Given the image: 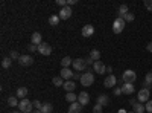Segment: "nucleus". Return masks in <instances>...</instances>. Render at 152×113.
I'll return each instance as SVG.
<instances>
[{
  "label": "nucleus",
  "instance_id": "obj_9",
  "mask_svg": "<svg viewBox=\"0 0 152 113\" xmlns=\"http://www.w3.org/2000/svg\"><path fill=\"white\" fill-rule=\"evenodd\" d=\"M59 18L61 20H69L70 17H72V9H70V6H64V8H61V11H59Z\"/></svg>",
  "mask_w": 152,
  "mask_h": 113
},
{
  "label": "nucleus",
  "instance_id": "obj_25",
  "mask_svg": "<svg viewBox=\"0 0 152 113\" xmlns=\"http://www.w3.org/2000/svg\"><path fill=\"white\" fill-rule=\"evenodd\" d=\"M8 104L11 106V107H18V99H17V96H9L8 98Z\"/></svg>",
  "mask_w": 152,
  "mask_h": 113
},
{
  "label": "nucleus",
  "instance_id": "obj_31",
  "mask_svg": "<svg viewBox=\"0 0 152 113\" xmlns=\"http://www.w3.org/2000/svg\"><path fill=\"white\" fill-rule=\"evenodd\" d=\"M11 63H12V60H11V58H8V57H6V58H3V60H2V67H3V69H8V67L11 66Z\"/></svg>",
  "mask_w": 152,
  "mask_h": 113
},
{
  "label": "nucleus",
  "instance_id": "obj_42",
  "mask_svg": "<svg viewBox=\"0 0 152 113\" xmlns=\"http://www.w3.org/2000/svg\"><path fill=\"white\" fill-rule=\"evenodd\" d=\"M129 103H131V106L134 107L135 104H138V99H134V98H131V99H129Z\"/></svg>",
  "mask_w": 152,
  "mask_h": 113
},
{
  "label": "nucleus",
  "instance_id": "obj_43",
  "mask_svg": "<svg viewBox=\"0 0 152 113\" xmlns=\"http://www.w3.org/2000/svg\"><path fill=\"white\" fill-rule=\"evenodd\" d=\"M122 93V89H119V87H116V89H114V95H120Z\"/></svg>",
  "mask_w": 152,
  "mask_h": 113
},
{
  "label": "nucleus",
  "instance_id": "obj_17",
  "mask_svg": "<svg viewBox=\"0 0 152 113\" xmlns=\"http://www.w3.org/2000/svg\"><path fill=\"white\" fill-rule=\"evenodd\" d=\"M82 112V106L76 101V103H73V104H70V107H69V113H81Z\"/></svg>",
  "mask_w": 152,
  "mask_h": 113
},
{
  "label": "nucleus",
  "instance_id": "obj_28",
  "mask_svg": "<svg viewBox=\"0 0 152 113\" xmlns=\"http://www.w3.org/2000/svg\"><path fill=\"white\" fill-rule=\"evenodd\" d=\"M59 20H61L59 16H50V17H49V23L52 24V26H56V24L59 23Z\"/></svg>",
  "mask_w": 152,
  "mask_h": 113
},
{
  "label": "nucleus",
  "instance_id": "obj_4",
  "mask_svg": "<svg viewBox=\"0 0 152 113\" xmlns=\"http://www.w3.org/2000/svg\"><path fill=\"white\" fill-rule=\"evenodd\" d=\"M122 80H123V83H129V84H132L135 80H137V73L134 72V70H125L123 72V75H122Z\"/></svg>",
  "mask_w": 152,
  "mask_h": 113
},
{
  "label": "nucleus",
  "instance_id": "obj_49",
  "mask_svg": "<svg viewBox=\"0 0 152 113\" xmlns=\"http://www.w3.org/2000/svg\"><path fill=\"white\" fill-rule=\"evenodd\" d=\"M151 87H152V84H151Z\"/></svg>",
  "mask_w": 152,
  "mask_h": 113
},
{
  "label": "nucleus",
  "instance_id": "obj_37",
  "mask_svg": "<svg viewBox=\"0 0 152 113\" xmlns=\"http://www.w3.org/2000/svg\"><path fill=\"white\" fill-rule=\"evenodd\" d=\"M93 113H102V106H100V104H96V106L93 107Z\"/></svg>",
  "mask_w": 152,
  "mask_h": 113
},
{
  "label": "nucleus",
  "instance_id": "obj_29",
  "mask_svg": "<svg viewBox=\"0 0 152 113\" xmlns=\"http://www.w3.org/2000/svg\"><path fill=\"white\" fill-rule=\"evenodd\" d=\"M143 112H146V109H145V106L142 103H138V104L134 106V113H143Z\"/></svg>",
  "mask_w": 152,
  "mask_h": 113
},
{
  "label": "nucleus",
  "instance_id": "obj_5",
  "mask_svg": "<svg viewBox=\"0 0 152 113\" xmlns=\"http://www.w3.org/2000/svg\"><path fill=\"white\" fill-rule=\"evenodd\" d=\"M149 95H151L149 89H145V87H143V89L138 92V95H137L138 103H142V104H143V103H148V101H149Z\"/></svg>",
  "mask_w": 152,
  "mask_h": 113
},
{
  "label": "nucleus",
  "instance_id": "obj_16",
  "mask_svg": "<svg viewBox=\"0 0 152 113\" xmlns=\"http://www.w3.org/2000/svg\"><path fill=\"white\" fill-rule=\"evenodd\" d=\"M93 34H94V28L91 24H85L82 28V37H91Z\"/></svg>",
  "mask_w": 152,
  "mask_h": 113
},
{
  "label": "nucleus",
  "instance_id": "obj_7",
  "mask_svg": "<svg viewBox=\"0 0 152 113\" xmlns=\"http://www.w3.org/2000/svg\"><path fill=\"white\" fill-rule=\"evenodd\" d=\"M72 66L75 67V70H85L87 69V63H85L84 58H76V60H73Z\"/></svg>",
  "mask_w": 152,
  "mask_h": 113
},
{
  "label": "nucleus",
  "instance_id": "obj_10",
  "mask_svg": "<svg viewBox=\"0 0 152 113\" xmlns=\"http://www.w3.org/2000/svg\"><path fill=\"white\" fill-rule=\"evenodd\" d=\"M78 103H79L81 106H87L88 103H90V95H88L87 92H81V93L78 95Z\"/></svg>",
  "mask_w": 152,
  "mask_h": 113
},
{
  "label": "nucleus",
  "instance_id": "obj_14",
  "mask_svg": "<svg viewBox=\"0 0 152 113\" xmlns=\"http://www.w3.org/2000/svg\"><path fill=\"white\" fill-rule=\"evenodd\" d=\"M31 40H32V44L40 46V44L43 43V37H41V34H40V32H34V34H32V37H31Z\"/></svg>",
  "mask_w": 152,
  "mask_h": 113
},
{
  "label": "nucleus",
  "instance_id": "obj_34",
  "mask_svg": "<svg viewBox=\"0 0 152 113\" xmlns=\"http://www.w3.org/2000/svg\"><path fill=\"white\" fill-rule=\"evenodd\" d=\"M145 8L149 12H152V0H145Z\"/></svg>",
  "mask_w": 152,
  "mask_h": 113
},
{
  "label": "nucleus",
  "instance_id": "obj_47",
  "mask_svg": "<svg viewBox=\"0 0 152 113\" xmlns=\"http://www.w3.org/2000/svg\"><path fill=\"white\" fill-rule=\"evenodd\" d=\"M12 113H21V112H17V110H15V112H12Z\"/></svg>",
  "mask_w": 152,
  "mask_h": 113
},
{
  "label": "nucleus",
  "instance_id": "obj_13",
  "mask_svg": "<svg viewBox=\"0 0 152 113\" xmlns=\"http://www.w3.org/2000/svg\"><path fill=\"white\" fill-rule=\"evenodd\" d=\"M116 83H117V80H116L114 75H108V77L104 80V86L105 87H114V86H116Z\"/></svg>",
  "mask_w": 152,
  "mask_h": 113
},
{
  "label": "nucleus",
  "instance_id": "obj_40",
  "mask_svg": "<svg viewBox=\"0 0 152 113\" xmlns=\"http://www.w3.org/2000/svg\"><path fill=\"white\" fill-rule=\"evenodd\" d=\"M84 60H85V63H87V67H88V66H91V64H94V61H93L90 57H88V58H84Z\"/></svg>",
  "mask_w": 152,
  "mask_h": 113
},
{
  "label": "nucleus",
  "instance_id": "obj_33",
  "mask_svg": "<svg viewBox=\"0 0 152 113\" xmlns=\"http://www.w3.org/2000/svg\"><path fill=\"white\" fill-rule=\"evenodd\" d=\"M20 57H21V55H20V54H18L17 51H12V52H11V57H9V58H11V60H20Z\"/></svg>",
  "mask_w": 152,
  "mask_h": 113
},
{
  "label": "nucleus",
  "instance_id": "obj_18",
  "mask_svg": "<svg viewBox=\"0 0 152 113\" xmlns=\"http://www.w3.org/2000/svg\"><path fill=\"white\" fill-rule=\"evenodd\" d=\"M62 87L66 89V92H67V93H70V92H73V90L76 89V84H75L73 81H70V80H69V81H66V83H64V86H62Z\"/></svg>",
  "mask_w": 152,
  "mask_h": 113
},
{
  "label": "nucleus",
  "instance_id": "obj_30",
  "mask_svg": "<svg viewBox=\"0 0 152 113\" xmlns=\"http://www.w3.org/2000/svg\"><path fill=\"white\" fill-rule=\"evenodd\" d=\"M52 81H53V84H55L56 87H62V86H64V83H66V81L62 80L61 77H55V78H53Z\"/></svg>",
  "mask_w": 152,
  "mask_h": 113
},
{
  "label": "nucleus",
  "instance_id": "obj_19",
  "mask_svg": "<svg viewBox=\"0 0 152 113\" xmlns=\"http://www.w3.org/2000/svg\"><path fill=\"white\" fill-rule=\"evenodd\" d=\"M70 64H73V60H72L70 57H64V58L61 60V66H62V69L70 67Z\"/></svg>",
  "mask_w": 152,
  "mask_h": 113
},
{
  "label": "nucleus",
  "instance_id": "obj_36",
  "mask_svg": "<svg viewBox=\"0 0 152 113\" xmlns=\"http://www.w3.org/2000/svg\"><path fill=\"white\" fill-rule=\"evenodd\" d=\"M145 109H146V112H149V113H152V99H149V101L146 103V106H145Z\"/></svg>",
  "mask_w": 152,
  "mask_h": 113
},
{
  "label": "nucleus",
  "instance_id": "obj_3",
  "mask_svg": "<svg viewBox=\"0 0 152 113\" xmlns=\"http://www.w3.org/2000/svg\"><path fill=\"white\" fill-rule=\"evenodd\" d=\"M125 24H126V21H125L123 18L117 17L116 20H114V23H113V32H114V34H120V32L125 29Z\"/></svg>",
  "mask_w": 152,
  "mask_h": 113
},
{
  "label": "nucleus",
  "instance_id": "obj_1",
  "mask_svg": "<svg viewBox=\"0 0 152 113\" xmlns=\"http://www.w3.org/2000/svg\"><path fill=\"white\" fill-rule=\"evenodd\" d=\"M93 83H94V75H93L90 70H87L85 73L81 75V84H82V86L90 87V86H93Z\"/></svg>",
  "mask_w": 152,
  "mask_h": 113
},
{
  "label": "nucleus",
  "instance_id": "obj_23",
  "mask_svg": "<svg viewBox=\"0 0 152 113\" xmlns=\"http://www.w3.org/2000/svg\"><path fill=\"white\" fill-rule=\"evenodd\" d=\"M52 112H53V106L50 104V103L43 104V107H41V113H52Z\"/></svg>",
  "mask_w": 152,
  "mask_h": 113
},
{
  "label": "nucleus",
  "instance_id": "obj_32",
  "mask_svg": "<svg viewBox=\"0 0 152 113\" xmlns=\"http://www.w3.org/2000/svg\"><path fill=\"white\" fill-rule=\"evenodd\" d=\"M134 18H135V17H134L132 12H128V14H126V16L123 17V20H125V21H134Z\"/></svg>",
  "mask_w": 152,
  "mask_h": 113
},
{
  "label": "nucleus",
  "instance_id": "obj_38",
  "mask_svg": "<svg viewBox=\"0 0 152 113\" xmlns=\"http://www.w3.org/2000/svg\"><path fill=\"white\" fill-rule=\"evenodd\" d=\"M56 5H59L61 8H64V6H67V0H56Z\"/></svg>",
  "mask_w": 152,
  "mask_h": 113
},
{
  "label": "nucleus",
  "instance_id": "obj_11",
  "mask_svg": "<svg viewBox=\"0 0 152 113\" xmlns=\"http://www.w3.org/2000/svg\"><path fill=\"white\" fill-rule=\"evenodd\" d=\"M93 67H94V72H96V73H99V75H102V73H105V72H107V67H105V64H104L102 61H94Z\"/></svg>",
  "mask_w": 152,
  "mask_h": 113
},
{
  "label": "nucleus",
  "instance_id": "obj_24",
  "mask_svg": "<svg viewBox=\"0 0 152 113\" xmlns=\"http://www.w3.org/2000/svg\"><path fill=\"white\" fill-rule=\"evenodd\" d=\"M152 84V70L146 73V80H145V89H149Z\"/></svg>",
  "mask_w": 152,
  "mask_h": 113
},
{
  "label": "nucleus",
  "instance_id": "obj_20",
  "mask_svg": "<svg viewBox=\"0 0 152 113\" xmlns=\"http://www.w3.org/2000/svg\"><path fill=\"white\" fill-rule=\"evenodd\" d=\"M26 95H28V89H26V87H18V89H17V98L24 99Z\"/></svg>",
  "mask_w": 152,
  "mask_h": 113
},
{
  "label": "nucleus",
  "instance_id": "obj_44",
  "mask_svg": "<svg viewBox=\"0 0 152 113\" xmlns=\"http://www.w3.org/2000/svg\"><path fill=\"white\" fill-rule=\"evenodd\" d=\"M146 49H148V51H149V52H152V41H151V43H149V44L146 46Z\"/></svg>",
  "mask_w": 152,
  "mask_h": 113
},
{
  "label": "nucleus",
  "instance_id": "obj_2",
  "mask_svg": "<svg viewBox=\"0 0 152 113\" xmlns=\"http://www.w3.org/2000/svg\"><path fill=\"white\" fill-rule=\"evenodd\" d=\"M18 109L21 110V113H32L34 104L29 101L28 98H24V99H21V101H20V104H18Z\"/></svg>",
  "mask_w": 152,
  "mask_h": 113
},
{
  "label": "nucleus",
  "instance_id": "obj_27",
  "mask_svg": "<svg viewBox=\"0 0 152 113\" xmlns=\"http://www.w3.org/2000/svg\"><path fill=\"white\" fill-rule=\"evenodd\" d=\"M90 58H91L93 61H99V58H100V52L97 51V49H93V51L90 52Z\"/></svg>",
  "mask_w": 152,
  "mask_h": 113
},
{
  "label": "nucleus",
  "instance_id": "obj_22",
  "mask_svg": "<svg viewBox=\"0 0 152 113\" xmlns=\"http://www.w3.org/2000/svg\"><path fill=\"white\" fill-rule=\"evenodd\" d=\"M128 12H129V11H128V6H126V5H120V6H119V17H120V18H123L126 14H128Z\"/></svg>",
  "mask_w": 152,
  "mask_h": 113
},
{
  "label": "nucleus",
  "instance_id": "obj_15",
  "mask_svg": "<svg viewBox=\"0 0 152 113\" xmlns=\"http://www.w3.org/2000/svg\"><path fill=\"white\" fill-rule=\"evenodd\" d=\"M134 86L132 84H129V83H125L123 86H122V93H125V95H132L134 93Z\"/></svg>",
  "mask_w": 152,
  "mask_h": 113
},
{
  "label": "nucleus",
  "instance_id": "obj_46",
  "mask_svg": "<svg viewBox=\"0 0 152 113\" xmlns=\"http://www.w3.org/2000/svg\"><path fill=\"white\" fill-rule=\"evenodd\" d=\"M32 113H41V110H34Z\"/></svg>",
  "mask_w": 152,
  "mask_h": 113
},
{
  "label": "nucleus",
  "instance_id": "obj_41",
  "mask_svg": "<svg viewBox=\"0 0 152 113\" xmlns=\"http://www.w3.org/2000/svg\"><path fill=\"white\" fill-rule=\"evenodd\" d=\"M78 0H67V6H72V5H76Z\"/></svg>",
  "mask_w": 152,
  "mask_h": 113
},
{
  "label": "nucleus",
  "instance_id": "obj_39",
  "mask_svg": "<svg viewBox=\"0 0 152 113\" xmlns=\"http://www.w3.org/2000/svg\"><path fill=\"white\" fill-rule=\"evenodd\" d=\"M34 107H35L37 110H41V107H43L41 101H34Z\"/></svg>",
  "mask_w": 152,
  "mask_h": 113
},
{
  "label": "nucleus",
  "instance_id": "obj_35",
  "mask_svg": "<svg viewBox=\"0 0 152 113\" xmlns=\"http://www.w3.org/2000/svg\"><path fill=\"white\" fill-rule=\"evenodd\" d=\"M28 51H29V52H38V46H35V44L31 43V44L28 46Z\"/></svg>",
  "mask_w": 152,
  "mask_h": 113
},
{
  "label": "nucleus",
  "instance_id": "obj_12",
  "mask_svg": "<svg viewBox=\"0 0 152 113\" xmlns=\"http://www.w3.org/2000/svg\"><path fill=\"white\" fill-rule=\"evenodd\" d=\"M73 77H75V73L70 70V67H66V69H62V70H61V78H62V80L69 81V80H72Z\"/></svg>",
  "mask_w": 152,
  "mask_h": 113
},
{
  "label": "nucleus",
  "instance_id": "obj_6",
  "mask_svg": "<svg viewBox=\"0 0 152 113\" xmlns=\"http://www.w3.org/2000/svg\"><path fill=\"white\" fill-rule=\"evenodd\" d=\"M38 52H40L41 55H44V57H47V55H50V54H52V46L43 41L40 46H38Z\"/></svg>",
  "mask_w": 152,
  "mask_h": 113
},
{
  "label": "nucleus",
  "instance_id": "obj_8",
  "mask_svg": "<svg viewBox=\"0 0 152 113\" xmlns=\"http://www.w3.org/2000/svg\"><path fill=\"white\" fill-rule=\"evenodd\" d=\"M18 63H20V66H24V67L32 66L34 64V57H31V55H21Z\"/></svg>",
  "mask_w": 152,
  "mask_h": 113
},
{
  "label": "nucleus",
  "instance_id": "obj_48",
  "mask_svg": "<svg viewBox=\"0 0 152 113\" xmlns=\"http://www.w3.org/2000/svg\"><path fill=\"white\" fill-rule=\"evenodd\" d=\"M129 113H134V112H129Z\"/></svg>",
  "mask_w": 152,
  "mask_h": 113
},
{
  "label": "nucleus",
  "instance_id": "obj_21",
  "mask_svg": "<svg viewBox=\"0 0 152 113\" xmlns=\"http://www.w3.org/2000/svg\"><path fill=\"white\" fill-rule=\"evenodd\" d=\"M108 103H110V101H108V96H107V95H99V96H97V104H100L102 107L107 106Z\"/></svg>",
  "mask_w": 152,
  "mask_h": 113
},
{
  "label": "nucleus",
  "instance_id": "obj_45",
  "mask_svg": "<svg viewBox=\"0 0 152 113\" xmlns=\"http://www.w3.org/2000/svg\"><path fill=\"white\" fill-rule=\"evenodd\" d=\"M117 113H128V112H126V110H123V109H120V110H119Z\"/></svg>",
  "mask_w": 152,
  "mask_h": 113
},
{
  "label": "nucleus",
  "instance_id": "obj_26",
  "mask_svg": "<svg viewBox=\"0 0 152 113\" xmlns=\"http://www.w3.org/2000/svg\"><path fill=\"white\" fill-rule=\"evenodd\" d=\"M66 99H67V101H69L70 104H73V103L78 101V96H76L73 92H70V93H67V95H66Z\"/></svg>",
  "mask_w": 152,
  "mask_h": 113
}]
</instances>
